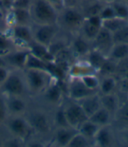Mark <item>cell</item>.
Segmentation results:
<instances>
[{"label":"cell","mask_w":128,"mask_h":147,"mask_svg":"<svg viewBox=\"0 0 128 147\" xmlns=\"http://www.w3.org/2000/svg\"><path fill=\"white\" fill-rule=\"evenodd\" d=\"M34 25H57L59 11L48 0H34L30 7Z\"/></svg>","instance_id":"obj_1"},{"label":"cell","mask_w":128,"mask_h":147,"mask_svg":"<svg viewBox=\"0 0 128 147\" xmlns=\"http://www.w3.org/2000/svg\"><path fill=\"white\" fill-rule=\"evenodd\" d=\"M23 71L27 92L35 96L41 95L46 88L56 79L48 71L45 70L23 69Z\"/></svg>","instance_id":"obj_2"},{"label":"cell","mask_w":128,"mask_h":147,"mask_svg":"<svg viewBox=\"0 0 128 147\" xmlns=\"http://www.w3.org/2000/svg\"><path fill=\"white\" fill-rule=\"evenodd\" d=\"M85 15L77 7H64L59 12L58 26L65 32L73 34L79 32L85 20Z\"/></svg>","instance_id":"obj_3"},{"label":"cell","mask_w":128,"mask_h":147,"mask_svg":"<svg viewBox=\"0 0 128 147\" xmlns=\"http://www.w3.org/2000/svg\"><path fill=\"white\" fill-rule=\"evenodd\" d=\"M27 115H25L27 119L31 129L33 133L39 136L48 135L52 131V117L47 114L44 109H36L26 112Z\"/></svg>","instance_id":"obj_4"},{"label":"cell","mask_w":128,"mask_h":147,"mask_svg":"<svg viewBox=\"0 0 128 147\" xmlns=\"http://www.w3.org/2000/svg\"><path fill=\"white\" fill-rule=\"evenodd\" d=\"M27 92L23 73L11 71L6 80L0 85V93L6 96H25Z\"/></svg>","instance_id":"obj_5"},{"label":"cell","mask_w":128,"mask_h":147,"mask_svg":"<svg viewBox=\"0 0 128 147\" xmlns=\"http://www.w3.org/2000/svg\"><path fill=\"white\" fill-rule=\"evenodd\" d=\"M7 130L12 136L27 140L33 132L31 126L24 116H9L6 119Z\"/></svg>","instance_id":"obj_6"},{"label":"cell","mask_w":128,"mask_h":147,"mask_svg":"<svg viewBox=\"0 0 128 147\" xmlns=\"http://www.w3.org/2000/svg\"><path fill=\"white\" fill-rule=\"evenodd\" d=\"M62 106L68 123L73 129L77 130L80 124L89 118L78 102L69 100Z\"/></svg>","instance_id":"obj_7"},{"label":"cell","mask_w":128,"mask_h":147,"mask_svg":"<svg viewBox=\"0 0 128 147\" xmlns=\"http://www.w3.org/2000/svg\"><path fill=\"white\" fill-rule=\"evenodd\" d=\"M32 29L33 40L48 47L57 37L60 28L58 25H34Z\"/></svg>","instance_id":"obj_8"},{"label":"cell","mask_w":128,"mask_h":147,"mask_svg":"<svg viewBox=\"0 0 128 147\" xmlns=\"http://www.w3.org/2000/svg\"><path fill=\"white\" fill-rule=\"evenodd\" d=\"M11 38L15 47L19 48H28L34 41L32 26L14 25L11 30Z\"/></svg>","instance_id":"obj_9"},{"label":"cell","mask_w":128,"mask_h":147,"mask_svg":"<svg viewBox=\"0 0 128 147\" xmlns=\"http://www.w3.org/2000/svg\"><path fill=\"white\" fill-rule=\"evenodd\" d=\"M42 96L43 101L49 106L58 107L63 103L64 90L61 82L54 79L40 95Z\"/></svg>","instance_id":"obj_10"},{"label":"cell","mask_w":128,"mask_h":147,"mask_svg":"<svg viewBox=\"0 0 128 147\" xmlns=\"http://www.w3.org/2000/svg\"><path fill=\"white\" fill-rule=\"evenodd\" d=\"M98 91H94L88 88L79 78H68L67 82V95L69 100L79 102L80 100L98 93Z\"/></svg>","instance_id":"obj_11"},{"label":"cell","mask_w":128,"mask_h":147,"mask_svg":"<svg viewBox=\"0 0 128 147\" xmlns=\"http://www.w3.org/2000/svg\"><path fill=\"white\" fill-rule=\"evenodd\" d=\"M69 49L77 60L84 59L88 53L92 48V43L80 33H75L72 35L69 41Z\"/></svg>","instance_id":"obj_12"},{"label":"cell","mask_w":128,"mask_h":147,"mask_svg":"<svg viewBox=\"0 0 128 147\" xmlns=\"http://www.w3.org/2000/svg\"><path fill=\"white\" fill-rule=\"evenodd\" d=\"M29 53L28 48L13 49L5 56H3L7 66H11L18 70H23L25 68L26 61Z\"/></svg>","instance_id":"obj_13"},{"label":"cell","mask_w":128,"mask_h":147,"mask_svg":"<svg viewBox=\"0 0 128 147\" xmlns=\"http://www.w3.org/2000/svg\"><path fill=\"white\" fill-rule=\"evenodd\" d=\"M5 102L9 116H24L28 110V102L24 96H6Z\"/></svg>","instance_id":"obj_14"},{"label":"cell","mask_w":128,"mask_h":147,"mask_svg":"<svg viewBox=\"0 0 128 147\" xmlns=\"http://www.w3.org/2000/svg\"><path fill=\"white\" fill-rule=\"evenodd\" d=\"M91 43H92V47L101 51L102 53L107 55L110 49L112 48V45L114 44L112 33L102 27L97 34L96 38Z\"/></svg>","instance_id":"obj_15"},{"label":"cell","mask_w":128,"mask_h":147,"mask_svg":"<svg viewBox=\"0 0 128 147\" xmlns=\"http://www.w3.org/2000/svg\"><path fill=\"white\" fill-rule=\"evenodd\" d=\"M89 74H98V72L90 67L84 59H81L76 60L70 64L67 72V76L68 78H79Z\"/></svg>","instance_id":"obj_16"},{"label":"cell","mask_w":128,"mask_h":147,"mask_svg":"<svg viewBox=\"0 0 128 147\" xmlns=\"http://www.w3.org/2000/svg\"><path fill=\"white\" fill-rule=\"evenodd\" d=\"M115 133L111 125L102 126L93 139V145L100 147H108L114 144Z\"/></svg>","instance_id":"obj_17"},{"label":"cell","mask_w":128,"mask_h":147,"mask_svg":"<svg viewBox=\"0 0 128 147\" xmlns=\"http://www.w3.org/2000/svg\"><path fill=\"white\" fill-rule=\"evenodd\" d=\"M77 131V130L71 127H56L53 131V142L57 146H68Z\"/></svg>","instance_id":"obj_18"},{"label":"cell","mask_w":128,"mask_h":147,"mask_svg":"<svg viewBox=\"0 0 128 147\" xmlns=\"http://www.w3.org/2000/svg\"><path fill=\"white\" fill-rule=\"evenodd\" d=\"M78 102L83 108V111L85 112L88 117L93 115L98 109H99L102 107L100 101V94L98 92L80 100Z\"/></svg>","instance_id":"obj_19"},{"label":"cell","mask_w":128,"mask_h":147,"mask_svg":"<svg viewBox=\"0 0 128 147\" xmlns=\"http://www.w3.org/2000/svg\"><path fill=\"white\" fill-rule=\"evenodd\" d=\"M107 57L117 63L128 60V43H114Z\"/></svg>","instance_id":"obj_20"},{"label":"cell","mask_w":128,"mask_h":147,"mask_svg":"<svg viewBox=\"0 0 128 147\" xmlns=\"http://www.w3.org/2000/svg\"><path fill=\"white\" fill-rule=\"evenodd\" d=\"M107 59L108 57L106 54L94 47L91 48V50L88 53L86 57L84 58V60L89 63V65L92 67L98 73Z\"/></svg>","instance_id":"obj_21"},{"label":"cell","mask_w":128,"mask_h":147,"mask_svg":"<svg viewBox=\"0 0 128 147\" xmlns=\"http://www.w3.org/2000/svg\"><path fill=\"white\" fill-rule=\"evenodd\" d=\"M100 101H101V106L113 115L118 113V111L120 109L119 98L116 93L106 94V95L100 94Z\"/></svg>","instance_id":"obj_22"},{"label":"cell","mask_w":128,"mask_h":147,"mask_svg":"<svg viewBox=\"0 0 128 147\" xmlns=\"http://www.w3.org/2000/svg\"><path fill=\"white\" fill-rule=\"evenodd\" d=\"M113 116L114 115L112 114L110 111H108L107 109L101 107L93 115H91L89 117V119L90 121H92L93 123H95L96 124H98L99 127H102V126H106V125H111L112 123Z\"/></svg>","instance_id":"obj_23"},{"label":"cell","mask_w":128,"mask_h":147,"mask_svg":"<svg viewBox=\"0 0 128 147\" xmlns=\"http://www.w3.org/2000/svg\"><path fill=\"white\" fill-rule=\"evenodd\" d=\"M28 49L31 53H33V55H35V56L41 58V60H43L45 61L54 62V61H56V58L50 53L48 47L44 45H41V44H39L37 42L33 41L29 46Z\"/></svg>","instance_id":"obj_24"},{"label":"cell","mask_w":128,"mask_h":147,"mask_svg":"<svg viewBox=\"0 0 128 147\" xmlns=\"http://www.w3.org/2000/svg\"><path fill=\"white\" fill-rule=\"evenodd\" d=\"M51 63L52 62H47L41 60V58L35 56V55H33L29 52L24 69H39V70H45L49 72Z\"/></svg>","instance_id":"obj_25"},{"label":"cell","mask_w":128,"mask_h":147,"mask_svg":"<svg viewBox=\"0 0 128 147\" xmlns=\"http://www.w3.org/2000/svg\"><path fill=\"white\" fill-rule=\"evenodd\" d=\"M118 87V81L114 76H105L100 79L98 93L101 95L115 93Z\"/></svg>","instance_id":"obj_26"},{"label":"cell","mask_w":128,"mask_h":147,"mask_svg":"<svg viewBox=\"0 0 128 147\" xmlns=\"http://www.w3.org/2000/svg\"><path fill=\"white\" fill-rule=\"evenodd\" d=\"M11 17L12 18V20L14 25H30L32 21L31 11L30 9H12L11 12Z\"/></svg>","instance_id":"obj_27"},{"label":"cell","mask_w":128,"mask_h":147,"mask_svg":"<svg viewBox=\"0 0 128 147\" xmlns=\"http://www.w3.org/2000/svg\"><path fill=\"white\" fill-rule=\"evenodd\" d=\"M99 128L100 127L98 124H96L95 123H93L88 118L87 120H85L83 123L80 124V126L77 128V131L93 142V139L96 134L98 133Z\"/></svg>","instance_id":"obj_28"},{"label":"cell","mask_w":128,"mask_h":147,"mask_svg":"<svg viewBox=\"0 0 128 147\" xmlns=\"http://www.w3.org/2000/svg\"><path fill=\"white\" fill-rule=\"evenodd\" d=\"M125 25H127V20L115 17L112 18H110V20H103L102 27L113 33L119 29H120L121 27L125 26Z\"/></svg>","instance_id":"obj_29"},{"label":"cell","mask_w":128,"mask_h":147,"mask_svg":"<svg viewBox=\"0 0 128 147\" xmlns=\"http://www.w3.org/2000/svg\"><path fill=\"white\" fill-rule=\"evenodd\" d=\"M102 28V27H101ZM101 28H98V27H96L94 26L93 25L89 24L86 20H84V22L83 23L80 30H79V32L86 38L88 40H89L90 42H92L93 40L96 38L97 34L98 33L99 30Z\"/></svg>","instance_id":"obj_30"},{"label":"cell","mask_w":128,"mask_h":147,"mask_svg":"<svg viewBox=\"0 0 128 147\" xmlns=\"http://www.w3.org/2000/svg\"><path fill=\"white\" fill-rule=\"evenodd\" d=\"M52 122L54 127H69L62 104L56 108L54 115L52 116Z\"/></svg>","instance_id":"obj_31"},{"label":"cell","mask_w":128,"mask_h":147,"mask_svg":"<svg viewBox=\"0 0 128 147\" xmlns=\"http://www.w3.org/2000/svg\"><path fill=\"white\" fill-rule=\"evenodd\" d=\"M68 45H69V41H67L66 40L62 39V38L58 39L56 37L47 47H48L50 53L56 58V56H57L61 52H62L63 50L68 47Z\"/></svg>","instance_id":"obj_32"},{"label":"cell","mask_w":128,"mask_h":147,"mask_svg":"<svg viewBox=\"0 0 128 147\" xmlns=\"http://www.w3.org/2000/svg\"><path fill=\"white\" fill-rule=\"evenodd\" d=\"M79 79L88 88L94 91H98L100 85V78L98 74H89V75L79 77Z\"/></svg>","instance_id":"obj_33"},{"label":"cell","mask_w":128,"mask_h":147,"mask_svg":"<svg viewBox=\"0 0 128 147\" xmlns=\"http://www.w3.org/2000/svg\"><path fill=\"white\" fill-rule=\"evenodd\" d=\"M14 47L15 45L11 36L0 33V56H5L14 49Z\"/></svg>","instance_id":"obj_34"},{"label":"cell","mask_w":128,"mask_h":147,"mask_svg":"<svg viewBox=\"0 0 128 147\" xmlns=\"http://www.w3.org/2000/svg\"><path fill=\"white\" fill-rule=\"evenodd\" d=\"M93 145V142L84 137L80 132L77 131V133L73 136L70 142L68 143V147H87Z\"/></svg>","instance_id":"obj_35"},{"label":"cell","mask_w":128,"mask_h":147,"mask_svg":"<svg viewBox=\"0 0 128 147\" xmlns=\"http://www.w3.org/2000/svg\"><path fill=\"white\" fill-rule=\"evenodd\" d=\"M119 64L109 58L106 60V61L104 63V65L99 69L98 75H102L103 76H114L115 73L118 71Z\"/></svg>","instance_id":"obj_36"},{"label":"cell","mask_w":128,"mask_h":147,"mask_svg":"<svg viewBox=\"0 0 128 147\" xmlns=\"http://www.w3.org/2000/svg\"><path fill=\"white\" fill-rule=\"evenodd\" d=\"M113 7L116 17L122 18V20H128V5L126 3H122L119 1H112L110 3Z\"/></svg>","instance_id":"obj_37"},{"label":"cell","mask_w":128,"mask_h":147,"mask_svg":"<svg viewBox=\"0 0 128 147\" xmlns=\"http://www.w3.org/2000/svg\"><path fill=\"white\" fill-rule=\"evenodd\" d=\"M113 43H128V24L112 33Z\"/></svg>","instance_id":"obj_38"},{"label":"cell","mask_w":128,"mask_h":147,"mask_svg":"<svg viewBox=\"0 0 128 147\" xmlns=\"http://www.w3.org/2000/svg\"><path fill=\"white\" fill-rule=\"evenodd\" d=\"M100 18H102V20H110V18H112L116 17V13L115 11L113 9V7L112 6L111 4H108L106 5H103L99 14Z\"/></svg>","instance_id":"obj_39"},{"label":"cell","mask_w":128,"mask_h":147,"mask_svg":"<svg viewBox=\"0 0 128 147\" xmlns=\"http://www.w3.org/2000/svg\"><path fill=\"white\" fill-rule=\"evenodd\" d=\"M9 117V113L6 107L5 97L3 94H0V124L5 123Z\"/></svg>","instance_id":"obj_40"},{"label":"cell","mask_w":128,"mask_h":147,"mask_svg":"<svg viewBox=\"0 0 128 147\" xmlns=\"http://www.w3.org/2000/svg\"><path fill=\"white\" fill-rule=\"evenodd\" d=\"M25 142H26V141L22 139V138L12 136L10 138H7V139L5 140L3 145L4 146H8V147H19V146L26 145Z\"/></svg>","instance_id":"obj_41"},{"label":"cell","mask_w":128,"mask_h":147,"mask_svg":"<svg viewBox=\"0 0 128 147\" xmlns=\"http://www.w3.org/2000/svg\"><path fill=\"white\" fill-rule=\"evenodd\" d=\"M32 0H13L12 9H30L32 5Z\"/></svg>","instance_id":"obj_42"},{"label":"cell","mask_w":128,"mask_h":147,"mask_svg":"<svg viewBox=\"0 0 128 147\" xmlns=\"http://www.w3.org/2000/svg\"><path fill=\"white\" fill-rule=\"evenodd\" d=\"M102 7H103V5L101 4H98V3L92 4L87 8L86 11L83 12V13H84L85 17L91 16V15H98L101 9H102Z\"/></svg>","instance_id":"obj_43"},{"label":"cell","mask_w":128,"mask_h":147,"mask_svg":"<svg viewBox=\"0 0 128 147\" xmlns=\"http://www.w3.org/2000/svg\"><path fill=\"white\" fill-rule=\"evenodd\" d=\"M85 20L91 25H93L96 27L101 28L102 27V24H103V20L100 18L99 15H91V16H88L85 18Z\"/></svg>","instance_id":"obj_44"},{"label":"cell","mask_w":128,"mask_h":147,"mask_svg":"<svg viewBox=\"0 0 128 147\" xmlns=\"http://www.w3.org/2000/svg\"><path fill=\"white\" fill-rule=\"evenodd\" d=\"M27 144H26V145L27 146H31V147H41V146H45L47 145L46 143L44 142L45 140L39 138H28L27 140Z\"/></svg>","instance_id":"obj_45"},{"label":"cell","mask_w":128,"mask_h":147,"mask_svg":"<svg viewBox=\"0 0 128 147\" xmlns=\"http://www.w3.org/2000/svg\"><path fill=\"white\" fill-rule=\"evenodd\" d=\"M11 70L7 66H0V85H1L8 77Z\"/></svg>","instance_id":"obj_46"},{"label":"cell","mask_w":128,"mask_h":147,"mask_svg":"<svg viewBox=\"0 0 128 147\" xmlns=\"http://www.w3.org/2000/svg\"><path fill=\"white\" fill-rule=\"evenodd\" d=\"M77 0H63V8L64 7H77Z\"/></svg>","instance_id":"obj_47"},{"label":"cell","mask_w":128,"mask_h":147,"mask_svg":"<svg viewBox=\"0 0 128 147\" xmlns=\"http://www.w3.org/2000/svg\"><path fill=\"white\" fill-rule=\"evenodd\" d=\"M48 1L53 4L56 8L57 7H62L63 8V0H48Z\"/></svg>","instance_id":"obj_48"},{"label":"cell","mask_w":128,"mask_h":147,"mask_svg":"<svg viewBox=\"0 0 128 147\" xmlns=\"http://www.w3.org/2000/svg\"><path fill=\"white\" fill-rule=\"evenodd\" d=\"M124 141L128 144V127L124 131Z\"/></svg>","instance_id":"obj_49"},{"label":"cell","mask_w":128,"mask_h":147,"mask_svg":"<svg viewBox=\"0 0 128 147\" xmlns=\"http://www.w3.org/2000/svg\"><path fill=\"white\" fill-rule=\"evenodd\" d=\"M0 66H7L6 65V62L5 61V60H4V58L2 56H0Z\"/></svg>","instance_id":"obj_50"},{"label":"cell","mask_w":128,"mask_h":147,"mask_svg":"<svg viewBox=\"0 0 128 147\" xmlns=\"http://www.w3.org/2000/svg\"><path fill=\"white\" fill-rule=\"evenodd\" d=\"M124 78H125V80L128 82V69L125 71V76H124Z\"/></svg>","instance_id":"obj_51"},{"label":"cell","mask_w":128,"mask_h":147,"mask_svg":"<svg viewBox=\"0 0 128 147\" xmlns=\"http://www.w3.org/2000/svg\"><path fill=\"white\" fill-rule=\"evenodd\" d=\"M125 3H126L127 5H128V0H125Z\"/></svg>","instance_id":"obj_52"},{"label":"cell","mask_w":128,"mask_h":147,"mask_svg":"<svg viewBox=\"0 0 128 147\" xmlns=\"http://www.w3.org/2000/svg\"><path fill=\"white\" fill-rule=\"evenodd\" d=\"M127 102H128V95H127Z\"/></svg>","instance_id":"obj_53"},{"label":"cell","mask_w":128,"mask_h":147,"mask_svg":"<svg viewBox=\"0 0 128 147\" xmlns=\"http://www.w3.org/2000/svg\"><path fill=\"white\" fill-rule=\"evenodd\" d=\"M107 1H112V0H107Z\"/></svg>","instance_id":"obj_54"},{"label":"cell","mask_w":128,"mask_h":147,"mask_svg":"<svg viewBox=\"0 0 128 147\" xmlns=\"http://www.w3.org/2000/svg\"><path fill=\"white\" fill-rule=\"evenodd\" d=\"M127 24H128V20H127Z\"/></svg>","instance_id":"obj_55"},{"label":"cell","mask_w":128,"mask_h":147,"mask_svg":"<svg viewBox=\"0 0 128 147\" xmlns=\"http://www.w3.org/2000/svg\"><path fill=\"white\" fill-rule=\"evenodd\" d=\"M0 94H1V93H0Z\"/></svg>","instance_id":"obj_56"}]
</instances>
